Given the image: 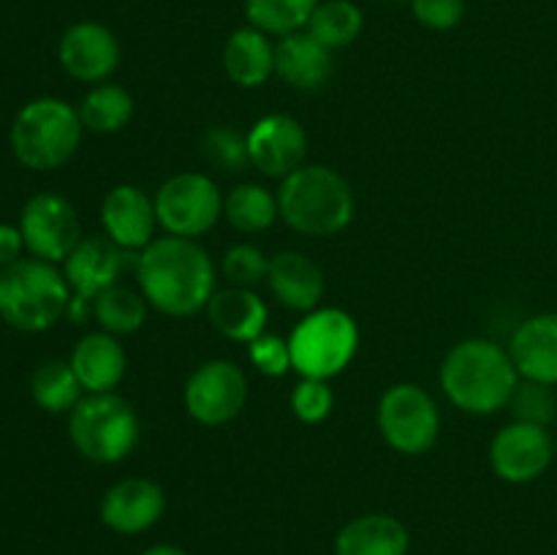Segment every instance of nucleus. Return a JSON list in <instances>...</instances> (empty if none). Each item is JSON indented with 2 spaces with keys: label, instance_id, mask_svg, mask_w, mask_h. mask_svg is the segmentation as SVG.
<instances>
[{
  "label": "nucleus",
  "instance_id": "nucleus-5",
  "mask_svg": "<svg viewBox=\"0 0 557 555\" xmlns=\"http://www.w3.org/2000/svg\"><path fill=\"white\" fill-rule=\"evenodd\" d=\"M79 112L63 98L44 96L25 103L9 128L11 152L33 172H52L69 163L82 141Z\"/></svg>",
  "mask_w": 557,
  "mask_h": 555
},
{
  "label": "nucleus",
  "instance_id": "nucleus-26",
  "mask_svg": "<svg viewBox=\"0 0 557 555\" xmlns=\"http://www.w3.org/2000/svg\"><path fill=\"white\" fill-rule=\"evenodd\" d=\"M223 215L237 232L259 234L267 232L281 215L277 196L259 183H243L228 190L223 199Z\"/></svg>",
  "mask_w": 557,
  "mask_h": 555
},
{
  "label": "nucleus",
  "instance_id": "nucleus-37",
  "mask_svg": "<svg viewBox=\"0 0 557 555\" xmlns=\"http://www.w3.org/2000/svg\"><path fill=\"white\" fill-rule=\"evenodd\" d=\"M22 250L25 248V237H22L20 226H11V223H0V270L16 264L22 259Z\"/></svg>",
  "mask_w": 557,
  "mask_h": 555
},
{
  "label": "nucleus",
  "instance_id": "nucleus-9",
  "mask_svg": "<svg viewBox=\"0 0 557 555\" xmlns=\"http://www.w3.org/2000/svg\"><path fill=\"white\" fill-rule=\"evenodd\" d=\"M152 201H156L158 226L172 237H201L223 215L221 190L215 180L201 172L174 174L156 190Z\"/></svg>",
  "mask_w": 557,
  "mask_h": 555
},
{
  "label": "nucleus",
  "instance_id": "nucleus-19",
  "mask_svg": "<svg viewBox=\"0 0 557 555\" xmlns=\"http://www.w3.org/2000/svg\"><path fill=\"white\" fill-rule=\"evenodd\" d=\"M272 297L288 310H310L319 308L324 297V272L319 270L313 259L302 256L299 250H281L270 259V272H267Z\"/></svg>",
  "mask_w": 557,
  "mask_h": 555
},
{
  "label": "nucleus",
  "instance_id": "nucleus-38",
  "mask_svg": "<svg viewBox=\"0 0 557 555\" xmlns=\"http://www.w3.org/2000/svg\"><path fill=\"white\" fill-rule=\"evenodd\" d=\"M139 555H188L183 547H177V544H156V547L145 550V553Z\"/></svg>",
  "mask_w": 557,
  "mask_h": 555
},
{
  "label": "nucleus",
  "instance_id": "nucleus-22",
  "mask_svg": "<svg viewBox=\"0 0 557 555\" xmlns=\"http://www.w3.org/2000/svg\"><path fill=\"white\" fill-rule=\"evenodd\" d=\"M207 316H210V324L223 337L250 343L264 335L270 310H267L264 299L253 294V288L228 286L212 294L210 305H207Z\"/></svg>",
  "mask_w": 557,
  "mask_h": 555
},
{
  "label": "nucleus",
  "instance_id": "nucleus-16",
  "mask_svg": "<svg viewBox=\"0 0 557 555\" xmlns=\"http://www.w3.org/2000/svg\"><path fill=\"white\" fill-rule=\"evenodd\" d=\"M166 511V493L158 482L145 477L120 479L101 501V522L114 533L134 536L156 526Z\"/></svg>",
  "mask_w": 557,
  "mask_h": 555
},
{
  "label": "nucleus",
  "instance_id": "nucleus-6",
  "mask_svg": "<svg viewBox=\"0 0 557 555\" xmlns=\"http://www.w3.org/2000/svg\"><path fill=\"white\" fill-rule=\"evenodd\" d=\"M69 439L82 457L101 466L125 460L139 444V417L114 392L85 395L69 414Z\"/></svg>",
  "mask_w": 557,
  "mask_h": 555
},
{
  "label": "nucleus",
  "instance_id": "nucleus-29",
  "mask_svg": "<svg viewBox=\"0 0 557 555\" xmlns=\"http://www.w3.org/2000/svg\"><path fill=\"white\" fill-rule=\"evenodd\" d=\"M92 316L109 335H131L147 321V299L117 283L92 299Z\"/></svg>",
  "mask_w": 557,
  "mask_h": 555
},
{
  "label": "nucleus",
  "instance_id": "nucleus-34",
  "mask_svg": "<svg viewBox=\"0 0 557 555\" xmlns=\"http://www.w3.org/2000/svg\"><path fill=\"white\" fill-rule=\"evenodd\" d=\"M335 408V392L321 379H302L292 392V411L299 422L319 424Z\"/></svg>",
  "mask_w": 557,
  "mask_h": 555
},
{
  "label": "nucleus",
  "instance_id": "nucleus-24",
  "mask_svg": "<svg viewBox=\"0 0 557 555\" xmlns=\"http://www.w3.org/2000/svg\"><path fill=\"white\" fill-rule=\"evenodd\" d=\"M223 69L237 87H261L275 74V47L259 27H239L223 47Z\"/></svg>",
  "mask_w": 557,
  "mask_h": 555
},
{
  "label": "nucleus",
  "instance_id": "nucleus-1",
  "mask_svg": "<svg viewBox=\"0 0 557 555\" xmlns=\"http://www.w3.org/2000/svg\"><path fill=\"white\" fill-rule=\"evenodd\" d=\"M141 294L161 313L185 319L207 310L215 294V267L196 239H152L136 264Z\"/></svg>",
  "mask_w": 557,
  "mask_h": 555
},
{
  "label": "nucleus",
  "instance_id": "nucleus-11",
  "mask_svg": "<svg viewBox=\"0 0 557 555\" xmlns=\"http://www.w3.org/2000/svg\"><path fill=\"white\" fill-rule=\"evenodd\" d=\"M20 232L30 256L58 264L69 259L71 250L79 245L82 223L76 207L65 196L44 190L22 207Z\"/></svg>",
  "mask_w": 557,
  "mask_h": 555
},
{
  "label": "nucleus",
  "instance_id": "nucleus-15",
  "mask_svg": "<svg viewBox=\"0 0 557 555\" xmlns=\"http://www.w3.org/2000/svg\"><path fill=\"white\" fill-rule=\"evenodd\" d=\"M58 60L74 79L101 85L117 71L120 41L101 22H76L60 36Z\"/></svg>",
  "mask_w": 557,
  "mask_h": 555
},
{
  "label": "nucleus",
  "instance_id": "nucleus-35",
  "mask_svg": "<svg viewBox=\"0 0 557 555\" xmlns=\"http://www.w3.org/2000/svg\"><path fill=\"white\" fill-rule=\"evenodd\" d=\"M248 357L256 368L264 375H286L292 365V348H288V341L277 335H259L256 341L248 343Z\"/></svg>",
  "mask_w": 557,
  "mask_h": 555
},
{
  "label": "nucleus",
  "instance_id": "nucleus-23",
  "mask_svg": "<svg viewBox=\"0 0 557 555\" xmlns=\"http://www.w3.org/2000/svg\"><path fill=\"white\" fill-rule=\"evenodd\" d=\"M411 533L392 515H362L337 531L335 555H408Z\"/></svg>",
  "mask_w": 557,
  "mask_h": 555
},
{
  "label": "nucleus",
  "instance_id": "nucleus-10",
  "mask_svg": "<svg viewBox=\"0 0 557 555\" xmlns=\"http://www.w3.org/2000/svg\"><path fill=\"white\" fill-rule=\"evenodd\" d=\"M185 408L207 428L228 424L248 400V379L232 359H210L185 381Z\"/></svg>",
  "mask_w": 557,
  "mask_h": 555
},
{
  "label": "nucleus",
  "instance_id": "nucleus-3",
  "mask_svg": "<svg viewBox=\"0 0 557 555\" xmlns=\"http://www.w3.org/2000/svg\"><path fill=\"white\" fill-rule=\"evenodd\" d=\"M281 218L305 237H335L354 221L357 201L351 185L330 166H299L283 177Z\"/></svg>",
  "mask_w": 557,
  "mask_h": 555
},
{
  "label": "nucleus",
  "instance_id": "nucleus-4",
  "mask_svg": "<svg viewBox=\"0 0 557 555\" xmlns=\"http://www.w3.org/2000/svg\"><path fill=\"white\" fill-rule=\"evenodd\" d=\"M74 292L63 272L30 256L0 270V319L20 332H44L58 324Z\"/></svg>",
  "mask_w": 557,
  "mask_h": 555
},
{
  "label": "nucleus",
  "instance_id": "nucleus-30",
  "mask_svg": "<svg viewBox=\"0 0 557 555\" xmlns=\"http://www.w3.org/2000/svg\"><path fill=\"white\" fill-rule=\"evenodd\" d=\"M321 0H245V16L267 36H292L308 27Z\"/></svg>",
  "mask_w": 557,
  "mask_h": 555
},
{
  "label": "nucleus",
  "instance_id": "nucleus-33",
  "mask_svg": "<svg viewBox=\"0 0 557 555\" xmlns=\"http://www.w3.org/2000/svg\"><path fill=\"white\" fill-rule=\"evenodd\" d=\"M221 270H223V278H226L232 286L253 288V286H259L261 281H267V272H270V259H267L264 250L256 248V245L239 243L223 254Z\"/></svg>",
  "mask_w": 557,
  "mask_h": 555
},
{
  "label": "nucleus",
  "instance_id": "nucleus-39",
  "mask_svg": "<svg viewBox=\"0 0 557 555\" xmlns=\"http://www.w3.org/2000/svg\"><path fill=\"white\" fill-rule=\"evenodd\" d=\"M0 321H3V319H0Z\"/></svg>",
  "mask_w": 557,
  "mask_h": 555
},
{
  "label": "nucleus",
  "instance_id": "nucleus-31",
  "mask_svg": "<svg viewBox=\"0 0 557 555\" xmlns=\"http://www.w3.org/2000/svg\"><path fill=\"white\" fill-rule=\"evenodd\" d=\"M201 158L210 163L212 169H221V172H243L245 166H250V150H248V134H239V131L226 128V125H212L201 134L199 141Z\"/></svg>",
  "mask_w": 557,
  "mask_h": 555
},
{
  "label": "nucleus",
  "instance_id": "nucleus-28",
  "mask_svg": "<svg viewBox=\"0 0 557 555\" xmlns=\"http://www.w3.org/2000/svg\"><path fill=\"white\" fill-rule=\"evenodd\" d=\"M82 392L85 390H82L74 368L63 359H49V362L38 365L30 379L33 400L49 414H71L82 400Z\"/></svg>",
  "mask_w": 557,
  "mask_h": 555
},
{
  "label": "nucleus",
  "instance_id": "nucleus-25",
  "mask_svg": "<svg viewBox=\"0 0 557 555\" xmlns=\"http://www.w3.org/2000/svg\"><path fill=\"white\" fill-rule=\"evenodd\" d=\"M82 125L92 134H117L134 118V96L123 85L101 82L76 107Z\"/></svg>",
  "mask_w": 557,
  "mask_h": 555
},
{
  "label": "nucleus",
  "instance_id": "nucleus-32",
  "mask_svg": "<svg viewBox=\"0 0 557 555\" xmlns=\"http://www.w3.org/2000/svg\"><path fill=\"white\" fill-rule=\"evenodd\" d=\"M511 411H515L517 422L539 424L547 428L557 417V397L549 384H539V381H522L517 384L515 395H511Z\"/></svg>",
  "mask_w": 557,
  "mask_h": 555
},
{
  "label": "nucleus",
  "instance_id": "nucleus-27",
  "mask_svg": "<svg viewBox=\"0 0 557 555\" xmlns=\"http://www.w3.org/2000/svg\"><path fill=\"white\" fill-rule=\"evenodd\" d=\"M364 30V14L351 0H321L308 22V33L326 49H343Z\"/></svg>",
  "mask_w": 557,
  "mask_h": 555
},
{
  "label": "nucleus",
  "instance_id": "nucleus-21",
  "mask_svg": "<svg viewBox=\"0 0 557 555\" xmlns=\"http://www.w3.org/2000/svg\"><path fill=\"white\" fill-rule=\"evenodd\" d=\"M332 69V49L315 41L308 30L283 36L275 47V74L294 90H319L330 82Z\"/></svg>",
  "mask_w": 557,
  "mask_h": 555
},
{
  "label": "nucleus",
  "instance_id": "nucleus-12",
  "mask_svg": "<svg viewBox=\"0 0 557 555\" xmlns=\"http://www.w3.org/2000/svg\"><path fill=\"white\" fill-rule=\"evenodd\" d=\"M139 254L120 248L107 234L82 237L79 245L63 261V275L69 281L74 297L96 299L107 288L117 286L125 270H136Z\"/></svg>",
  "mask_w": 557,
  "mask_h": 555
},
{
  "label": "nucleus",
  "instance_id": "nucleus-18",
  "mask_svg": "<svg viewBox=\"0 0 557 555\" xmlns=\"http://www.w3.org/2000/svg\"><path fill=\"white\" fill-rule=\"evenodd\" d=\"M517 373L539 384H557V313H539L522 321L509 346Z\"/></svg>",
  "mask_w": 557,
  "mask_h": 555
},
{
  "label": "nucleus",
  "instance_id": "nucleus-13",
  "mask_svg": "<svg viewBox=\"0 0 557 555\" xmlns=\"http://www.w3.org/2000/svg\"><path fill=\"white\" fill-rule=\"evenodd\" d=\"M555 457V441L547 428L511 422L490 444V466L504 482L525 484L542 477Z\"/></svg>",
  "mask_w": 557,
  "mask_h": 555
},
{
  "label": "nucleus",
  "instance_id": "nucleus-8",
  "mask_svg": "<svg viewBox=\"0 0 557 555\" xmlns=\"http://www.w3.org/2000/svg\"><path fill=\"white\" fill-rule=\"evenodd\" d=\"M379 430L400 455H424L441 433V411L433 395L419 384H395L379 400Z\"/></svg>",
  "mask_w": 557,
  "mask_h": 555
},
{
  "label": "nucleus",
  "instance_id": "nucleus-7",
  "mask_svg": "<svg viewBox=\"0 0 557 555\" xmlns=\"http://www.w3.org/2000/svg\"><path fill=\"white\" fill-rule=\"evenodd\" d=\"M292 365L302 379L330 381L351 365L359 348V326L341 308H315L288 337Z\"/></svg>",
  "mask_w": 557,
  "mask_h": 555
},
{
  "label": "nucleus",
  "instance_id": "nucleus-14",
  "mask_svg": "<svg viewBox=\"0 0 557 555\" xmlns=\"http://www.w3.org/2000/svg\"><path fill=\"white\" fill-rule=\"evenodd\" d=\"M250 166L259 169L267 177H288L305 166L308 156V134L302 123L292 114H267L256 120L248 131Z\"/></svg>",
  "mask_w": 557,
  "mask_h": 555
},
{
  "label": "nucleus",
  "instance_id": "nucleus-36",
  "mask_svg": "<svg viewBox=\"0 0 557 555\" xmlns=\"http://www.w3.org/2000/svg\"><path fill=\"white\" fill-rule=\"evenodd\" d=\"M413 16L430 30H451L466 16V0H411Z\"/></svg>",
  "mask_w": 557,
  "mask_h": 555
},
{
  "label": "nucleus",
  "instance_id": "nucleus-20",
  "mask_svg": "<svg viewBox=\"0 0 557 555\" xmlns=\"http://www.w3.org/2000/svg\"><path fill=\"white\" fill-rule=\"evenodd\" d=\"M69 362L79 379L82 390L87 395H96V392H114V386L125 379L128 354H125L117 335H109L101 330L82 337L71 351Z\"/></svg>",
  "mask_w": 557,
  "mask_h": 555
},
{
  "label": "nucleus",
  "instance_id": "nucleus-17",
  "mask_svg": "<svg viewBox=\"0 0 557 555\" xmlns=\"http://www.w3.org/2000/svg\"><path fill=\"white\" fill-rule=\"evenodd\" d=\"M101 226L112 243L125 250H145L156 234V201L139 185H114L101 205Z\"/></svg>",
  "mask_w": 557,
  "mask_h": 555
},
{
  "label": "nucleus",
  "instance_id": "nucleus-2",
  "mask_svg": "<svg viewBox=\"0 0 557 555\" xmlns=\"http://www.w3.org/2000/svg\"><path fill=\"white\" fill-rule=\"evenodd\" d=\"M520 373L506 348L487 337H468L446 354L441 386L460 411L487 417L511 403Z\"/></svg>",
  "mask_w": 557,
  "mask_h": 555
}]
</instances>
